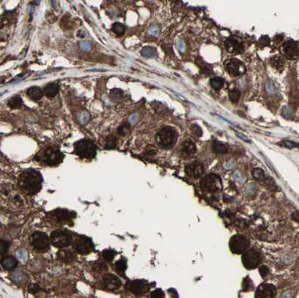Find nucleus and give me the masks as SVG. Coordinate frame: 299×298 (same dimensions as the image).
Returning a JSON list of instances; mask_svg holds the SVG:
<instances>
[{"label":"nucleus","mask_w":299,"mask_h":298,"mask_svg":"<svg viewBox=\"0 0 299 298\" xmlns=\"http://www.w3.org/2000/svg\"><path fill=\"white\" fill-rule=\"evenodd\" d=\"M42 183L41 174L34 169L25 170L18 178L19 188L28 195H34L39 192L42 188Z\"/></svg>","instance_id":"obj_1"},{"label":"nucleus","mask_w":299,"mask_h":298,"mask_svg":"<svg viewBox=\"0 0 299 298\" xmlns=\"http://www.w3.org/2000/svg\"><path fill=\"white\" fill-rule=\"evenodd\" d=\"M177 139V132L174 128L165 126L161 128L156 135L159 146L164 149H170L175 145Z\"/></svg>","instance_id":"obj_2"},{"label":"nucleus","mask_w":299,"mask_h":298,"mask_svg":"<svg viewBox=\"0 0 299 298\" xmlns=\"http://www.w3.org/2000/svg\"><path fill=\"white\" fill-rule=\"evenodd\" d=\"M74 151L79 157L92 159L97 155V146L90 139H81L74 144Z\"/></svg>","instance_id":"obj_3"},{"label":"nucleus","mask_w":299,"mask_h":298,"mask_svg":"<svg viewBox=\"0 0 299 298\" xmlns=\"http://www.w3.org/2000/svg\"><path fill=\"white\" fill-rule=\"evenodd\" d=\"M64 157L63 153L59 150V148L50 147L44 151L41 156L37 155L35 159L46 166H57L62 162Z\"/></svg>","instance_id":"obj_4"},{"label":"nucleus","mask_w":299,"mask_h":298,"mask_svg":"<svg viewBox=\"0 0 299 298\" xmlns=\"http://www.w3.org/2000/svg\"><path fill=\"white\" fill-rule=\"evenodd\" d=\"M50 241L54 247L65 248L70 246L73 242V236L71 232L67 229H55L50 235Z\"/></svg>","instance_id":"obj_5"},{"label":"nucleus","mask_w":299,"mask_h":298,"mask_svg":"<svg viewBox=\"0 0 299 298\" xmlns=\"http://www.w3.org/2000/svg\"><path fill=\"white\" fill-rule=\"evenodd\" d=\"M201 188L203 191L209 193L218 192L222 189V182L218 175L209 173L201 181Z\"/></svg>","instance_id":"obj_6"},{"label":"nucleus","mask_w":299,"mask_h":298,"mask_svg":"<svg viewBox=\"0 0 299 298\" xmlns=\"http://www.w3.org/2000/svg\"><path fill=\"white\" fill-rule=\"evenodd\" d=\"M47 216L51 222L60 223V224H65L74 219L76 217V213L67 209L57 208L48 213Z\"/></svg>","instance_id":"obj_7"},{"label":"nucleus","mask_w":299,"mask_h":298,"mask_svg":"<svg viewBox=\"0 0 299 298\" xmlns=\"http://www.w3.org/2000/svg\"><path fill=\"white\" fill-rule=\"evenodd\" d=\"M242 263L244 268L252 270L257 268L263 261V255L257 250H246L242 256Z\"/></svg>","instance_id":"obj_8"},{"label":"nucleus","mask_w":299,"mask_h":298,"mask_svg":"<svg viewBox=\"0 0 299 298\" xmlns=\"http://www.w3.org/2000/svg\"><path fill=\"white\" fill-rule=\"evenodd\" d=\"M50 240L48 235L42 232H34L30 237V244L37 251H46L50 248Z\"/></svg>","instance_id":"obj_9"},{"label":"nucleus","mask_w":299,"mask_h":298,"mask_svg":"<svg viewBox=\"0 0 299 298\" xmlns=\"http://www.w3.org/2000/svg\"><path fill=\"white\" fill-rule=\"evenodd\" d=\"M229 246L233 253L242 254L245 252L249 247L250 241L244 235H236L231 238Z\"/></svg>","instance_id":"obj_10"},{"label":"nucleus","mask_w":299,"mask_h":298,"mask_svg":"<svg viewBox=\"0 0 299 298\" xmlns=\"http://www.w3.org/2000/svg\"><path fill=\"white\" fill-rule=\"evenodd\" d=\"M73 249L81 255H87L94 250V243L90 238L85 235H79L73 242Z\"/></svg>","instance_id":"obj_11"},{"label":"nucleus","mask_w":299,"mask_h":298,"mask_svg":"<svg viewBox=\"0 0 299 298\" xmlns=\"http://www.w3.org/2000/svg\"><path fill=\"white\" fill-rule=\"evenodd\" d=\"M125 289L128 291L135 295H141L145 294L150 289V285L147 280H135L127 282Z\"/></svg>","instance_id":"obj_12"},{"label":"nucleus","mask_w":299,"mask_h":298,"mask_svg":"<svg viewBox=\"0 0 299 298\" xmlns=\"http://www.w3.org/2000/svg\"><path fill=\"white\" fill-rule=\"evenodd\" d=\"M224 68L232 76H239L245 72V67L237 59H229L224 62Z\"/></svg>","instance_id":"obj_13"},{"label":"nucleus","mask_w":299,"mask_h":298,"mask_svg":"<svg viewBox=\"0 0 299 298\" xmlns=\"http://www.w3.org/2000/svg\"><path fill=\"white\" fill-rule=\"evenodd\" d=\"M102 287L107 291H113L120 288L122 282L117 276L108 274H106L102 278Z\"/></svg>","instance_id":"obj_14"},{"label":"nucleus","mask_w":299,"mask_h":298,"mask_svg":"<svg viewBox=\"0 0 299 298\" xmlns=\"http://www.w3.org/2000/svg\"><path fill=\"white\" fill-rule=\"evenodd\" d=\"M277 294V289L275 285L271 284L264 283L259 286L255 294V297H274Z\"/></svg>","instance_id":"obj_15"},{"label":"nucleus","mask_w":299,"mask_h":298,"mask_svg":"<svg viewBox=\"0 0 299 298\" xmlns=\"http://www.w3.org/2000/svg\"><path fill=\"white\" fill-rule=\"evenodd\" d=\"M283 51L289 59H296L299 56V46L296 42L289 40L283 46Z\"/></svg>","instance_id":"obj_16"},{"label":"nucleus","mask_w":299,"mask_h":298,"mask_svg":"<svg viewBox=\"0 0 299 298\" xmlns=\"http://www.w3.org/2000/svg\"><path fill=\"white\" fill-rule=\"evenodd\" d=\"M186 172L187 175L193 178H199L203 173V164L199 161H194L186 167Z\"/></svg>","instance_id":"obj_17"},{"label":"nucleus","mask_w":299,"mask_h":298,"mask_svg":"<svg viewBox=\"0 0 299 298\" xmlns=\"http://www.w3.org/2000/svg\"><path fill=\"white\" fill-rule=\"evenodd\" d=\"M225 47H226L227 50L230 53H236L239 54L242 52L244 50V47L242 44L240 42H239L237 40L235 39L229 38L226 41L224 42Z\"/></svg>","instance_id":"obj_18"},{"label":"nucleus","mask_w":299,"mask_h":298,"mask_svg":"<svg viewBox=\"0 0 299 298\" xmlns=\"http://www.w3.org/2000/svg\"><path fill=\"white\" fill-rule=\"evenodd\" d=\"M57 257L59 261L64 263H72L76 258L75 253L71 250H60L57 253Z\"/></svg>","instance_id":"obj_19"},{"label":"nucleus","mask_w":299,"mask_h":298,"mask_svg":"<svg viewBox=\"0 0 299 298\" xmlns=\"http://www.w3.org/2000/svg\"><path fill=\"white\" fill-rule=\"evenodd\" d=\"M1 264L5 268V270H13L14 268H17V264H18V262L14 257L13 256H5L3 257L1 259Z\"/></svg>","instance_id":"obj_20"},{"label":"nucleus","mask_w":299,"mask_h":298,"mask_svg":"<svg viewBox=\"0 0 299 298\" xmlns=\"http://www.w3.org/2000/svg\"><path fill=\"white\" fill-rule=\"evenodd\" d=\"M196 152V146L194 142L190 140L183 142L182 146V153L185 156H190Z\"/></svg>","instance_id":"obj_21"},{"label":"nucleus","mask_w":299,"mask_h":298,"mask_svg":"<svg viewBox=\"0 0 299 298\" xmlns=\"http://www.w3.org/2000/svg\"><path fill=\"white\" fill-rule=\"evenodd\" d=\"M27 95L34 101H38L41 99L43 96V91L40 87H32L27 91Z\"/></svg>","instance_id":"obj_22"},{"label":"nucleus","mask_w":299,"mask_h":298,"mask_svg":"<svg viewBox=\"0 0 299 298\" xmlns=\"http://www.w3.org/2000/svg\"><path fill=\"white\" fill-rule=\"evenodd\" d=\"M127 260L123 258L117 261V262H115V264H114V269H115V271L117 272L120 276H123V277H125V271L126 270H127Z\"/></svg>","instance_id":"obj_23"},{"label":"nucleus","mask_w":299,"mask_h":298,"mask_svg":"<svg viewBox=\"0 0 299 298\" xmlns=\"http://www.w3.org/2000/svg\"><path fill=\"white\" fill-rule=\"evenodd\" d=\"M59 90V86L57 83H50L44 87V93L48 97H54Z\"/></svg>","instance_id":"obj_24"},{"label":"nucleus","mask_w":299,"mask_h":298,"mask_svg":"<svg viewBox=\"0 0 299 298\" xmlns=\"http://www.w3.org/2000/svg\"><path fill=\"white\" fill-rule=\"evenodd\" d=\"M212 150L218 154H224L228 152V146L218 141H215L212 144Z\"/></svg>","instance_id":"obj_25"},{"label":"nucleus","mask_w":299,"mask_h":298,"mask_svg":"<svg viewBox=\"0 0 299 298\" xmlns=\"http://www.w3.org/2000/svg\"><path fill=\"white\" fill-rule=\"evenodd\" d=\"M23 105V99L20 96H15L11 98L8 102V106L11 108H20Z\"/></svg>","instance_id":"obj_26"},{"label":"nucleus","mask_w":299,"mask_h":298,"mask_svg":"<svg viewBox=\"0 0 299 298\" xmlns=\"http://www.w3.org/2000/svg\"><path fill=\"white\" fill-rule=\"evenodd\" d=\"M210 85L215 91H219L224 85V80L220 77H214L211 79Z\"/></svg>","instance_id":"obj_27"},{"label":"nucleus","mask_w":299,"mask_h":298,"mask_svg":"<svg viewBox=\"0 0 299 298\" xmlns=\"http://www.w3.org/2000/svg\"><path fill=\"white\" fill-rule=\"evenodd\" d=\"M141 55L146 58H153L156 56V50L152 46H146L141 50Z\"/></svg>","instance_id":"obj_28"},{"label":"nucleus","mask_w":299,"mask_h":298,"mask_svg":"<svg viewBox=\"0 0 299 298\" xmlns=\"http://www.w3.org/2000/svg\"><path fill=\"white\" fill-rule=\"evenodd\" d=\"M126 30V27L120 23H115L112 25V31L118 36H122Z\"/></svg>","instance_id":"obj_29"},{"label":"nucleus","mask_w":299,"mask_h":298,"mask_svg":"<svg viewBox=\"0 0 299 298\" xmlns=\"http://www.w3.org/2000/svg\"><path fill=\"white\" fill-rule=\"evenodd\" d=\"M117 145V138L114 135H109L106 139V145H105V149H114Z\"/></svg>","instance_id":"obj_30"},{"label":"nucleus","mask_w":299,"mask_h":298,"mask_svg":"<svg viewBox=\"0 0 299 298\" xmlns=\"http://www.w3.org/2000/svg\"><path fill=\"white\" fill-rule=\"evenodd\" d=\"M271 64L274 67L276 68L277 70H281L283 67L284 61L281 56H275L273 57L271 60Z\"/></svg>","instance_id":"obj_31"},{"label":"nucleus","mask_w":299,"mask_h":298,"mask_svg":"<svg viewBox=\"0 0 299 298\" xmlns=\"http://www.w3.org/2000/svg\"><path fill=\"white\" fill-rule=\"evenodd\" d=\"M102 257L106 262H112V260L114 259V256H116L117 253L116 251H114V250H105L102 251Z\"/></svg>","instance_id":"obj_32"},{"label":"nucleus","mask_w":299,"mask_h":298,"mask_svg":"<svg viewBox=\"0 0 299 298\" xmlns=\"http://www.w3.org/2000/svg\"><path fill=\"white\" fill-rule=\"evenodd\" d=\"M240 96H241V93L238 89L233 88L229 91V97H230L231 102H237L239 99L240 98Z\"/></svg>","instance_id":"obj_33"},{"label":"nucleus","mask_w":299,"mask_h":298,"mask_svg":"<svg viewBox=\"0 0 299 298\" xmlns=\"http://www.w3.org/2000/svg\"><path fill=\"white\" fill-rule=\"evenodd\" d=\"M12 279L14 282H17V284H20L26 281V274H23V273H21L20 271H19V272H16L15 274H13Z\"/></svg>","instance_id":"obj_34"},{"label":"nucleus","mask_w":299,"mask_h":298,"mask_svg":"<svg viewBox=\"0 0 299 298\" xmlns=\"http://www.w3.org/2000/svg\"><path fill=\"white\" fill-rule=\"evenodd\" d=\"M93 269L96 272L102 273L106 271L108 269V266L106 263L102 262H97L93 264Z\"/></svg>","instance_id":"obj_35"},{"label":"nucleus","mask_w":299,"mask_h":298,"mask_svg":"<svg viewBox=\"0 0 299 298\" xmlns=\"http://www.w3.org/2000/svg\"><path fill=\"white\" fill-rule=\"evenodd\" d=\"M90 114H89L87 111H83V112H81L79 114L78 120L80 123L85 124L88 122V120H90Z\"/></svg>","instance_id":"obj_36"},{"label":"nucleus","mask_w":299,"mask_h":298,"mask_svg":"<svg viewBox=\"0 0 299 298\" xmlns=\"http://www.w3.org/2000/svg\"><path fill=\"white\" fill-rule=\"evenodd\" d=\"M252 176L255 180H263L265 179V173L260 168H255L252 170Z\"/></svg>","instance_id":"obj_37"},{"label":"nucleus","mask_w":299,"mask_h":298,"mask_svg":"<svg viewBox=\"0 0 299 298\" xmlns=\"http://www.w3.org/2000/svg\"><path fill=\"white\" fill-rule=\"evenodd\" d=\"M111 97H112L113 99H115V100H120V99H122L123 97V91L120 90V89L118 88H114L112 89L111 91Z\"/></svg>","instance_id":"obj_38"},{"label":"nucleus","mask_w":299,"mask_h":298,"mask_svg":"<svg viewBox=\"0 0 299 298\" xmlns=\"http://www.w3.org/2000/svg\"><path fill=\"white\" fill-rule=\"evenodd\" d=\"M191 131L194 135L196 136L197 138H200L203 135V130L197 124H192L191 126Z\"/></svg>","instance_id":"obj_39"},{"label":"nucleus","mask_w":299,"mask_h":298,"mask_svg":"<svg viewBox=\"0 0 299 298\" xmlns=\"http://www.w3.org/2000/svg\"><path fill=\"white\" fill-rule=\"evenodd\" d=\"M10 244L11 243L9 241L1 239V241H0V253H1V255L5 254L8 252Z\"/></svg>","instance_id":"obj_40"},{"label":"nucleus","mask_w":299,"mask_h":298,"mask_svg":"<svg viewBox=\"0 0 299 298\" xmlns=\"http://www.w3.org/2000/svg\"><path fill=\"white\" fill-rule=\"evenodd\" d=\"M197 65H198L200 68H201V73H205V74L210 73V72L212 71L211 67H209L208 64L204 63V62H203V61H201V60H199V62H198V64H197Z\"/></svg>","instance_id":"obj_41"},{"label":"nucleus","mask_w":299,"mask_h":298,"mask_svg":"<svg viewBox=\"0 0 299 298\" xmlns=\"http://www.w3.org/2000/svg\"><path fill=\"white\" fill-rule=\"evenodd\" d=\"M130 126L131 124L129 123H125L123 124L122 126H120L119 128H118V134L120 135H125L127 134V132L129 131Z\"/></svg>","instance_id":"obj_42"},{"label":"nucleus","mask_w":299,"mask_h":298,"mask_svg":"<svg viewBox=\"0 0 299 298\" xmlns=\"http://www.w3.org/2000/svg\"><path fill=\"white\" fill-rule=\"evenodd\" d=\"M242 287H243V290L245 291H250L254 288V285L252 283L251 280L249 278L247 277L244 280L243 283H242Z\"/></svg>","instance_id":"obj_43"},{"label":"nucleus","mask_w":299,"mask_h":298,"mask_svg":"<svg viewBox=\"0 0 299 298\" xmlns=\"http://www.w3.org/2000/svg\"><path fill=\"white\" fill-rule=\"evenodd\" d=\"M160 29L157 26H153L152 27H150L148 31V34L152 36H157L159 34H160Z\"/></svg>","instance_id":"obj_44"},{"label":"nucleus","mask_w":299,"mask_h":298,"mask_svg":"<svg viewBox=\"0 0 299 298\" xmlns=\"http://www.w3.org/2000/svg\"><path fill=\"white\" fill-rule=\"evenodd\" d=\"M283 117H285L286 118H292L293 115V112L292 110L289 107H285L283 110Z\"/></svg>","instance_id":"obj_45"},{"label":"nucleus","mask_w":299,"mask_h":298,"mask_svg":"<svg viewBox=\"0 0 299 298\" xmlns=\"http://www.w3.org/2000/svg\"><path fill=\"white\" fill-rule=\"evenodd\" d=\"M151 297L153 298H156V297H165V294L163 292L162 290L161 289H156L154 291H153L150 295Z\"/></svg>","instance_id":"obj_46"},{"label":"nucleus","mask_w":299,"mask_h":298,"mask_svg":"<svg viewBox=\"0 0 299 298\" xmlns=\"http://www.w3.org/2000/svg\"><path fill=\"white\" fill-rule=\"evenodd\" d=\"M259 272H260V275L263 276V277H265V276H266L268 274H269L270 270H269L268 267L263 265V266L260 267V268H259Z\"/></svg>","instance_id":"obj_47"},{"label":"nucleus","mask_w":299,"mask_h":298,"mask_svg":"<svg viewBox=\"0 0 299 298\" xmlns=\"http://www.w3.org/2000/svg\"><path fill=\"white\" fill-rule=\"evenodd\" d=\"M80 47L84 51H89L91 50V44L88 41H82L80 43Z\"/></svg>","instance_id":"obj_48"},{"label":"nucleus","mask_w":299,"mask_h":298,"mask_svg":"<svg viewBox=\"0 0 299 298\" xmlns=\"http://www.w3.org/2000/svg\"><path fill=\"white\" fill-rule=\"evenodd\" d=\"M266 91L270 94H273L275 93V88L274 85L271 82H268L266 84Z\"/></svg>","instance_id":"obj_49"},{"label":"nucleus","mask_w":299,"mask_h":298,"mask_svg":"<svg viewBox=\"0 0 299 298\" xmlns=\"http://www.w3.org/2000/svg\"><path fill=\"white\" fill-rule=\"evenodd\" d=\"M176 46H177V49L180 50V52H183L184 51H185L186 45H185V43H184L183 40H179V41L177 42V44H176Z\"/></svg>","instance_id":"obj_50"},{"label":"nucleus","mask_w":299,"mask_h":298,"mask_svg":"<svg viewBox=\"0 0 299 298\" xmlns=\"http://www.w3.org/2000/svg\"><path fill=\"white\" fill-rule=\"evenodd\" d=\"M137 120H138V114H135V113H134V114H133L131 116H130V118L129 119V123L131 124V125H134V124L137 122Z\"/></svg>","instance_id":"obj_51"},{"label":"nucleus","mask_w":299,"mask_h":298,"mask_svg":"<svg viewBox=\"0 0 299 298\" xmlns=\"http://www.w3.org/2000/svg\"><path fill=\"white\" fill-rule=\"evenodd\" d=\"M269 42H270L269 38H268L267 36H264V37H263V38L260 39V44H261L262 46H267V45H269Z\"/></svg>","instance_id":"obj_52"},{"label":"nucleus","mask_w":299,"mask_h":298,"mask_svg":"<svg viewBox=\"0 0 299 298\" xmlns=\"http://www.w3.org/2000/svg\"><path fill=\"white\" fill-rule=\"evenodd\" d=\"M235 133H236V135H237L238 137L240 138V139L243 140V141H245V142H250V140L248 139V137H246V136L244 135L242 133H240V132H239L237 131H235Z\"/></svg>","instance_id":"obj_53"},{"label":"nucleus","mask_w":299,"mask_h":298,"mask_svg":"<svg viewBox=\"0 0 299 298\" xmlns=\"http://www.w3.org/2000/svg\"><path fill=\"white\" fill-rule=\"evenodd\" d=\"M283 144H284L285 147H288V148H293V147H295L296 146V144L295 143V142H293V141H284V143H283Z\"/></svg>","instance_id":"obj_54"},{"label":"nucleus","mask_w":299,"mask_h":298,"mask_svg":"<svg viewBox=\"0 0 299 298\" xmlns=\"http://www.w3.org/2000/svg\"><path fill=\"white\" fill-rule=\"evenodd\" d=\"M39 291H40V287L38 285H33L32 287H31L29 289V291L32 294L38 293V292Z\"/></svg>","instance_id":"obj_55"},{"label":"nucleus","mask_w":299,"mask_h":298,"mask_svg":"<svg viewBox=\"0 0 299 298\" xmlns=\"http://www.w3.org/2000/svg\"><path fill=\"white\" fill-rule=\"evenodd\" d=\"M292 217L295 221H296V222H298V223H299V211L295 212L294 213L292 214Z\"/></svg>","instance_id":"obj_56"},{"label":"nucleus","mask_w":299,"mask_h":298,"mask_svg":"<svg viewBox=\"0 0 299 298\" xmlns=\"http://www.w3.org/2000/svg\"><path fill=\"white\" fill-rule=\"evenodd\" d=\"M77 36L79 37V38H83L85 36V33L83 32V31L80 30V31H79L78 33H77Z\"/></svg>","instance_id":"obj_57"}]
</instances>
